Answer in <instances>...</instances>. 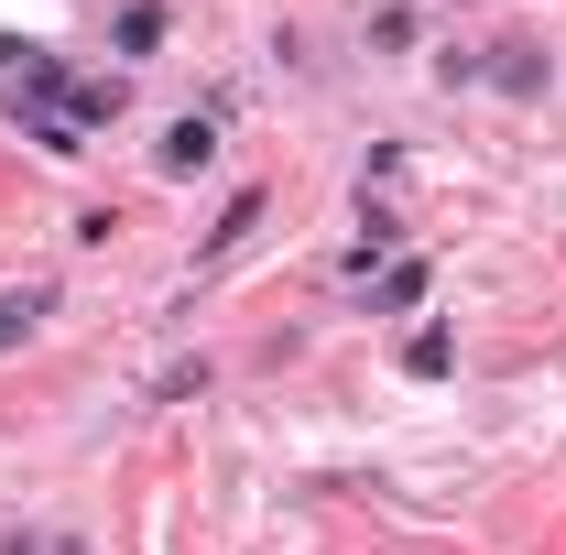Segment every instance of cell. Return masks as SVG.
Instances as JSON below:
<instances>
[{"label":"cell","mask_w":566,"mask_h":555,"mask_svg":"<svg viewBox=\"0 0 566 555\" xmlns=\"http://www.w3.org/2000/svg\"><path fill=\"white\" fill-rule=\"evenodd\" d=\"M197 164H218V109H186L153 142V175H197Z\"/></svg>","instance_id":"obj_1"},{"label":"cell","mask_w":566,"mask_h":555,"mask_svg":"<svg viewBox=\"0 0 566 555\" xmlns=\"http://www.w3.org/2000/svg\"><path fill=\"white\" fill-rule=\"evenodd\" d=\"M44 316H55V283H11V294H0V348H22Z\"/></svg>","instance_id":"obj_2"},{"label":"cell","mask_w":566,"mask_h":555,"mask_svg":"<svg viewBox=\"0 0 566 555\" xmlns=\"http://www.w3.org/2000/svg\"><path fill=\"white\" fill-rule=\"evenodd\" d=\"M403 370H415V381H447V370H458V338H447V327H415V338H403Z\"/></svg>","instance_id":"obj_3"},{"label":"cell","mask_w":566,"mask_h":555,"mask_svg":"<svg viewBox=\"0 0 566 555\" xmlns=\"http://www.w3.org/2000/svg\"><path fill=\"white\" fill-rule=\"evenodd\" d=\"M251 229H262V186H240V197H229V208H218V229H208V251H240V240H251Z\"/></svg>","instance_id":"obj_4"},{"label":"cell","mask_w":566,"mask_h":555,"mask_svg":"<svg viewBox=\"0 0 566 555\" xmlns=\"http://www.w3.org/2000/svg\"><path fill=\"white\" fill-rule=\"evenodd\" d=\"M424 283H436L424 262H392V273L370 283V305H381V316H392V305H424Z\"/></svg>","instance_id":"obj_5"},{"label":"cell","mask_w":566,"mask_h":555,"mask_svg":"<svg viewBox=\"0 0 566 555\" xmlns=\"http://www.w3.org/2000/svg\"><path fill=\"white\" fill-rule=\"evenodd\" d=\"M153 44H164V0H132L120 11V55H153Z\"/></svg>","instance_id":"obj_6"},{"label":"cell","mask_w":566,"mask_h":555,"mask_svg":"<svg viewBox=\"0 0 566 555\" xmlns=\"http://www.w3.org/2000/svg\"><path fill=\"white\" fill-rule=\"evenodd\" d=\"M491 76H501V87H512V98H534V87H545V66H534L523 44H501V66H491Z\"/></svg>","instance_id":"obj_7"},{"label":"cell","mask_w":566,"mask_h":555,"mask_svg":"<svg viewBox=\"0 0 566 555\" xmlns=\"http://www.w3.org/2000/svg\"><path fill=\"white\" fill-rule=\"evenodd\" d=\"M44 555H87V545H76V534H55V545H44Z\"/></svg>","instance_id":"obj_8"}]
</instances>
